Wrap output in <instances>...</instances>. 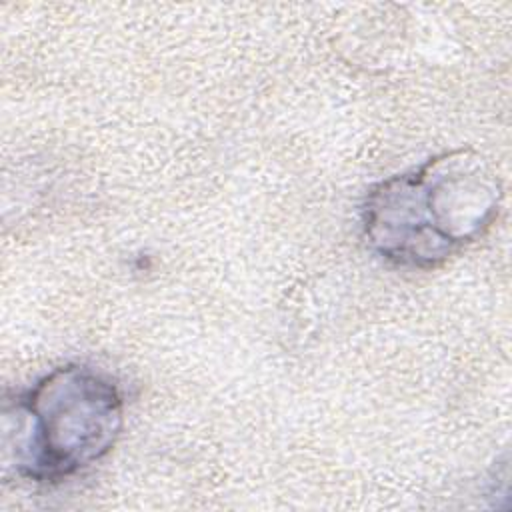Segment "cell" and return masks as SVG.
Wrapping results in <instances>:
<instances>
[{
    "mask_svg": "<svg viewBox=\"0 0 512 512\" xmlns=\"http://www.w3.org/2000/svg\"><path fill=\"white\" fill-rule=\"evenodd\" d=\"M124 428V396L96 368L64 364L4 400L2 464L34 484H56L102 460Z\"/></svg>",
    "mask_w": 512,
    "mask_h": 512,
    "instance_id": "7a4b0ae2",
    "label": "cell"
},
{
    "mask_svg": "<svg viewBox=\"0 0 512 512\" xmlns=\"http://www.w3.org/2000/svg\"><path fill=\"white\" fill-rule=\"evenodd\" d=\"M502 196L490 162L456 148L374 184L360 210L362 234L394 266L436 268L490 230Z\"/></svg>",
    "mask_w": 512,
    "mask_h": 512,
    "instance_id": "6da1fadb",
    "label": "cell"
}]
</instances>
